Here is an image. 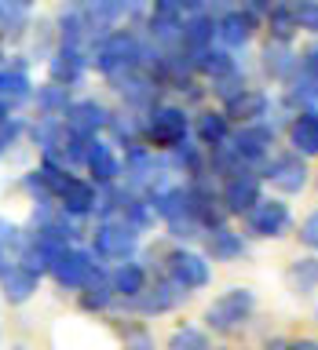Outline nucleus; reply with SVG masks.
<instances>
[{"mask_svg":"<svg viewBox=\"0 0 318 350\" xmlns=\"http://www.w3.org/2000/svg\"><path fill=\"white\" fill-rule=\"evenodd\" d=\"M92 62H95V70L103 77H110L114 84H121L128 73L143 70V44L136 40V33L114 29L92 48Z\"/></svg>","mask_w":318,"mask_h":350,"instance_id":"f257e3e1","label":"nucleus"},{"mask_svg":"<svg viewBox=\"0 0 318 350\" xmlns=\"http://www.w3.org/2000/svg\"><path fill=\"white\" fill-rule=\"evenodd\" d=\"M186 131H191V117L183 106H150L143 117V139L154 150H175L180 142H186Z\"/></svg>","mask_w":318,"mask_h":350,"instance_id":"f03ea898","label":"nucleus"},{"mask_svg":"<svg viewBox=\"0 0 318 350\" xmlns=\"http://www.w3.org/2000/svg\"><path fill=\"white\" fill-rule=\"evenodd\" d=\"M252 310H256V295L249 288H230V292L212 299V306L205 310V325L212 328V332L227 336V332H234V328L245 325L252 317Z\"/></svg>","mask_w":318,"mask_h":350,"instance_id":"7ed1b4c3","label":"nucleus"},{"mask_svg":"<svg viewBox=\"0 0 318 350\" xmlns=\"http://www.w3.org/2000/svg\"><path fill=\"white\" fill-rule=\"evenodd\" d=\"M223 146L230 150V157H234L241 168H252V164L267 161L271 157V146H274V128L256 120V124H241V131L234 135H227Z\"/></svg>","mask_w":318,"mask_h":350,"instance_id":"20e7f679","label":"nucleus"},{"mask_svg":"<svg viewBox=\"0 0 318 350\" xmlns=\"http://www.w3.org/2000/svg\"><path fill=\"white\" fill-rule=\"evenodd\" d=\"M92 256H103V259H114V262H128L139 248V230H132L128 223L121 219H106V223L95 226L92 234Z\"/></svg>","mask_w":318,"mask_h":350,"instance_id":"39448f33","label":"nucleus"},{"mask_svg":"<svg viewBox=\"0 0 318 350\" xmlns=\"http://www.w3.org/2000/svg\"><path fill=\"white\" fill-rule=\"evenodd\" d=\"M48 273L62 284V288H84V284L95 281L99 267H95L92 252H84V248H62L59 256L51 259Z\"/></svg>","mask_w":318,"mask_h":350,"instance_id":"423d86ee","label":"nucleus"},{"mask_svg":"<svg viewBox=\"0 0 318 350\" xmlns=\"http://www.w3.org/2000/svg\"><path fill=\"white\" fill-rule=\"evenodd\" d=\"M106 120H110V109L103 103H95V98H77V103L62 109V131L77 139H99Z\"/></svg>","mask_w":318,"mask_h":350,"instance_id":"0eeeda50","label":"nucleus"},{"mask_svg":"<svg viewBox=\"0 0 318 350\" xmlns=\"http://www.w3.org/2000/svg\"><path fill=\"white\" fill-rule=\"evenodd\" d=\"M164 278L175 281L183 292H194V288H205L212 273H208L205 256H197L191 248H175V252H169V259H164Z\"/></svg>","mask_w":318,"mask_h":350,"instance_id":"6e6552de","label":"nucleus"},{"mask_svg":"<svg viewBox=\"0 0 318 350\" xmlns=\"http://www.w3.org/2000/svg\"><path fill=\"white\" fill-rule=\"evenodd\" d=\"M263 179L282 193H300L307 186V164L300 153H278L263 164Z\"/></svg>","mask_w":318,"mask_h":350,"instance_id":"1a4fd4ad","label":"nucleus"},{"mask_svg":"<svg viewBox=\"0 0 318 350\" xmlns=\"http://www.w3.org/2000/svg\"><path fill=\"white\" fill-rule=\"evenodd\" d=\"M245 219H249V234H256V237H282L285 226H289V204L274 201V197H260V201L245 212Z\"/></svg>","mask_w":318,"mask_h":350,"instance_id":"9d476101","label":"nucleus"},{"mask_svg":"<svg viewBox=\"0 0 318 350\" xmlns=\"http://www.w3.org/2000/svg\"><path fill=\"white\" fill-rule=\"evenodd\" d=\"M219 201H223V212H230V215H245L249 208L260 201V175H256V172H249V168H245V172L227 175Z\"/></svg>","mask_w":318,"mask_h":350,"instance_id":"9b49d317","label":"nucleus"},{"mask_svg":"<svg viewBox=\"0 0 318 350\" xmlns=\"http://www.w3.org/2000/svg\"><path fill=\"white\" fill-rule=\"evenodd\" d=\"M51 201L62 208L66 219H84V215L95 212V186L77 179V175H66V183L59 186V193H55Z\"/></svg>","mask_w":318,"mask_h":350,"instance_id":"f8f14e48","label":"nucleus"},{"mask_svg":"<svg viewBox=\"0 0 318 350\" xmlns=\"http://www.w3.org/2000/svg\"><path fill=\"white\" fill-rule=\"evenodd\" d=\"M88 70V51L84 48H70V44H59L48 59V73H51V84H62V88H73L77 81L84 77Z\"/></svg>","mask_w":318,"mask_h":350,"instance_id":"ddd939ff","label":"nucleus"},{"mask_svg":"<svg viewBox=\"0 0 318 350\" xmlns=\"http://www.w3.org/2000/svg\"><path fill=\"white\" fill-rule=\"evenodd\" d=\"M186 295H191V292H183L175 281L161 278L158 284H154V288H143L136 299H128V303L136 306L139 314H164V310H172V306H180Z\"/></svg>","mask_w":318,"mask_h":350,"instance_id":"4468645a","label":"nucleus"},{"mask_svg":"<svg viewBox=\"0 0 318 350\" xmlns=\"http://www.w3.org/2000/svg\"><path fill=\"white\" fill-rule=\"evenodd\" d=\"M252 33H256V15H249L245 8L227 11V15L216 22V37H219V44H223L227 51L245 48V44L252 40Z\"/></svg>","mask_w":318,"mask_h":350,"instance_id":"2eb2a0df","label":"nucleus"},{"mask_svg":"<svg viewBox=\"0 0 318 350\" xmlns=\"http://www.w3.org/2000/svg\"><path fill=\"white\" fill-rule=\"evenodd\" d=\"M289 142L300 157H318V109H296L289 120Z\"/></svg>","mask_w":318,"mask_h":350,"instance_id":"dca6fc26","label":"nucleus"},{"mask_svg":"<svg viewBox=\"0 0 318 350\" xmlns=\"http://www.w3.org/2000/svg\"><path fill=\"white\" fill-rule=\"evenodd\" d=\"M212 37H216V22H212V15H205V11H197V15H186L183 26H180V51L197 55V51L212 48Z\"/></svg>","mask_w":318,"mask_h":350,"instance_id":"f3484780","label":"nucleus"},{"mask_svg":"<svg viewBox=\"0 0 318 350\" xmlns=\"http://www.w3.org/2000/svg\"><path fill=\"white\" fill-rule=\"evenodd\" d=\"M84 168L92 172V179H95L99 186H110V183L121 175V161H117V153H114V146H110V142L92 139V146L84 150Z\"/></svg>","mask_w":318,"mask_h":350,"instance_id":"a211bd4d","label":"nucleus"},{"mask_svg":"<svg viewBox=\"0 0 318 350\" xmlns=\"http://www.w3.org/2000/svg\"><path fill=\"white\" fill-rule=\"evenodd\" d=\"M29 98H33V84L26 77V66H22V62L0 66V103L11 109V106L29 103Z\"/></svg>","mask_w":318,"mask_h":350,"instance_id":"6ab92c4d","label":"nucleus"},{"mask_svg":"<svg viewBox=\"0 0 318 350\" xmlns=\"http://www.w3.org/2000/svg\"><path fill=\"white\" fill-rule=\"evenodd\" d=\"M37 281H40V273L26 270L22 262H11V267L0 270V288H4L8 303H26L29 295L37 292Z\"/></svg>","mask_w":318,"mask_h":350,"instance_id":"aec40b11","label":"nucleus"},{"mask_svg":"<svg viewBox=\"0 0 318 350\" xmlns=\"http://www.w3.org/2000/svg\"><path fill=\"white\" fill-rule=\"evenodd\" d=\"M267 109H271V98L256 92V88H245L238 98L227 103V117H234L238 124H256V120L267 117Z\"/></svg>","mask_w":318,"mask_h":350,"instance_id":"412c9836","label":"nucleus"},{"mask_svg":"<svg viewBox=\"0 0 318 350\" xmlns=\"http://www.w3.org/2000/svg\"><path fill=\"white\" fill-rule=\"evenodd\" d=\"M293 70H296L293 44H285V40H267V48H263V73H267L271 81H289Z\"/></svg>","mask_w":318,"mask_h":350,"instance_id":"4be33fe9","label":"nucleus"},{"mask_svg":"<svg viewBox=\"0 0 318 350\" xmlns=\"http://www.w3.org/2000/svg\"><path fill=\"white\" fill-rule=\"evenodd\" d=\"M205 252L212 259H238V256H245V241L234 230L216 226V230H205Z\"/></svg>","mask_w":318,"mask_h":350,"instance_id":"5701e85b","label":"nucleus"},{"mask_svg":"<svg viewBox=\"0 0 318 350\" xmlns=\"http://www.w3.org/2000/svg\"><path fill=\"white\" fill-rule=\"evenodd\" d=\"M147 288V270L139 262H121V267L110 273V292L125 295V299H136V295Z\"/></svg>","mask_w":318,"mask_h":350,"instance_id":"b1692460","label":"nucleus"},{"mask_svg":"<svg viewBox=\"0 0 318 350\" xmlns=\"http://www.w3.org/2000/svg\"><path fill=\"white\" fill-rule=\"evenodd\" d=\"M191 66H194L197 73L212 77V81L227 77L230 70H238V62L230 59V51H227V48H205V51H197V55H191Z\"/></svg>","mask_w":318,"mask_h":350,"instance_id":"393cba45","label":"nucleus"},{"mask_svg":"<svg viewBox=\"0 0 318 350\" xmlns=\"http://www.w3.org/2000/svg\"><path fill=\"white\" fill-rule=\"evenodd\" d=\"M267 33H271V40L293 44L296 18H293V4H289V0H274V4L267 8Z\"/></svg>","mask_w":318,"mask_h":350,"instance_id":"a878e982","label":"nucleus"},{"mask_svg":"<svg viewBox=\"0 0 318 350\" xmlns=\"http://www.w3.org/2000/svg\"><path fill=\"white\" fill-rule=\"evenodd\" d=\"M230 135V124H227V113H216V109H208V113L197 117V142L201 146H223Z\"/></svg>","mask_w":318,"mask_h":350,"instance_id":"bb28decb","label":"nucleus"},{"mask_svg":"<svg viewBox=\"0 0 318 350\" xmlns=\"http://www.w3.org/2000/svg\"><path fill=\"white\" fill-rule=\"evenodd\" d=\"M29 11H33V0H0V33L19 37L29 22Z\"/></svg>","mask_w":318,"mask_h":350,"instance_id":"cd10ccee","label":"nucleus"},{"mask_svg":"<svg viewBox=\"0 0 318 350\" xmlns=\"http://www.w3.org/2000/svg\"><path fill=\"white\" fill-rule=\"evenodd\" d=\"M289 288L296 295H311L318 288V259L307 256V259H296L289 267Z\"/></svg>","mask_w":318,"mask_h":350,"instance_id":"c85d7f7f","label":"nucleus"},{"mask_svg":"<svg viewBox=\"0 0 318 350\" xmlns=\"http://www.w3.org/2000/svg\"><path fill=\"white\" fill-rule=\"evenodd\" d=\"M33 98H37V109L40 113H55V117H62V109L73 103L70 98V88H62V84H44L33 92Z\"/></svg>","mask_w":318,"mask_h":350,"instance_id":"c756f323","label":"nucleus"},{"mask_svg":"<svg viewBox=\"0 0 318 350\" xmlns=\"http://www.w3.org/2000/svg\"><path fill=\"white\" fill-rule=\"evenodd\" d=\"M114 303V292H110V281H103V273H95L92 284H84L81 292V310H106V306Z\"/></svg>","mask_w":318,"mask_h":350,"instance_id":"7c9ffc66","label":"nucleus"},{"mask_svg":"<svg viewBox=\"0 0 318 350\" xmlns=\"http://www.w3.org/2000/svg\"><path fill=\"white\" fill-rule=\"evenodd\" d=\"M169 350H212V347H208L205 332H197V328L183 325V328H175V332H172V343H169Z\"/></svg>","mask_w":318,"mask_h":350,"instance_id":"2f4dec72","label":"nucleus"},{"mask_svg":"<svg viewBox=\"0 0 318 350\" xmlns=\"http://www.w3.org/2000/svg\"><path fill=\"white\" fill-rule=\"evenodd\" d=\"M212 92H216L219 98H223V106H227L230 98H238L241 92H245V73H241V70H230L227 77H219V81H216Z\"/></svg>","mask_w":318,"mask_h":350,"instance_id":"473e14b6","label":"nucleus"},{"mask_svg":"<svg viewBox=\"0 0 318 350\" xmlns=\"http://www.w3.org/2000/svg\"><path fill=\"white\" fill-rule=\"evenodd\" d=\"M293 18H296V29L318 33V0H296V4H293Z\"/></svg>","mask_w":318,"mask_h":350,"instance_id":"72a5a7b5","label":"nucleus"},{"mask_svg":"<svg viewBox=\"0 0 318 350\" xmlns=\"http://www.w3.org/2000/svg\"><path fill=\"white\" fill-rule=\"evenodd\" d=\"M22 131H26V124H22L19 117H8V120H0V153H8L15 142L22 139Z\"/></svg>","mask_w":318,"mask_h":350,"instance_id":"f704fd0d","label":"nucleus"},{"mask_svg":"<svg viewBox=\"0 0 318 350\" xmlns=\"http://www.w3.org/2000/svg\"><path fill=\"white\" fill-rule=\"evenodd\" d=\"M125 350H154V336L147 332V328H128Z\"/></svg>","mask_w":318,"mask_h":350,"instance_id":"c9c22d12","label":"nucleus"},{"mask_svg":"<svg viewBox=\"0 0 318 350\" xmlns=\"http://www.w3.org/2000/svg\"><path fill=\"white\" fill-rule=\"evenodd\" d=\"M300 241H304L307 248L318 252V212H311V215H307L304 223H300Z\"/></svg>","mask_w":318,"mask_h":350,"instance_id":"e433bc0d","label":"nucleus"},{"mask_svg":"<svg viewBox=\"0 0 318 350\" xmlns=\"http://www.w3.org/2000/svg\"><path fill=\"white\" fill-rule=\"evenodd\" d=\"M285 350H318V339H293L285 343Z\"/></svg>","mask_w":318,"mask_h":350,"instance_id":"4c0bfd02","label":"nucleus"},{"mask_svg":"<svg viewBox=\"0 0 318 350\" xmlns=\"http://www.w3.org/2000/svg\"><path fill=\"white\" fill-rule=\"evenodd\" d=\"M8 117H11V109H8L4 103H0V120H8Z\"/></svg>","mask_w":318,"mask_h":350,"instance_id":"58836bf2","label":"nucleus"},{"mask_svg":"<svg viewBox=\"0 0 318 350\" xmlns=\"http://www.w3.org/2000/svg\"><path fill=\"white\" fill-rule=\"evenodd\" d=\"M315 321H318V306H315Z\"/></svg>","mask_w":318,"mask_h":350,"instance_id":"ea45409f","label":"nucleus"},{"mask_svg":"<svg viewBox=\"0 0 318 350\" xmlns=\"http://www.w3.org/2000/svg\"><path fill=\"white\" fill-rule=\"evenodd\" d=\"M0 59H4V55H0Z\"/></svg>","mask_w":318,"mask_h":350,"instance_id":"a19ab883","label":"nucleus"}]
</instances>
